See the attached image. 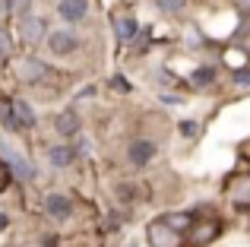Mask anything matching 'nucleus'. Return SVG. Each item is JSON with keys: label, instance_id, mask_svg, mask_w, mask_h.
Wrapping results in <instances>:
<instances>
[{"label": "nucleus", "instance_id": "9d476101", "mask_svg": "<svg viewBox=\"0 0 250 247\" xmlns=\"http://www.w3.org/2000/svg\"><path fill=\"white\" fill-rule=\"evenodd\" d=\"M44 76H48V63L42 61V57H22V61H19V80L22 82H42Z\"/></svg>", "mask_w": 250, "mask_h": 247}, {"label": "nucleus", "instance_id": "4be33fe9", "mask_svg": "<svg viewBox=\"0 0 250 247\" xmlns=\"http://www.w3.org/2000/svg\"><path fill=\"white\" fill-rule=\"evenodd\" d=\"M181 130H184L187 136H193V133H196V124H190V121H187V124H181Z\"/></svg>", "mask_w": 250, "mask_h": 247}, {"label": "nucleus", "instance_id": "b1692460", "mask_svg": "<svg viewBox=\"0 0 250 247\" xmlns=\"http://www.w3.org/2000/svg\"><path fill=\"white\" fill-rule=\"evenodd\" d=\"M6 225H10V216H6V212H0V231H3Z\"/></svg>", "mask_w": 250, "mask_h": 247}, {"label": "nucleus", "instance_id": "7ed1b4c3", "mask_svg": "<svg viewBox=\"0 0 250 247\" xmlns=\"http://www.w3.org/2000/svg\"><path fill=\"white\" fill-rule=\"evenodd\" d=\"M19 38L25 41V48L44 44V38H48V22H44V16H35V13H29V16L19 19Z\"/></svg>", "mask_w": 250, "mask_h": 247}, {"label": "nucleus", "instance_id": "dca6fc26", "mask_svg": "<svg viewBox=\"0 0 250 247\" xmlns=\"http://www.w3.org/2000/svg\"><path fill=\"white\" fill-rule=\"evenodd\" d=\"M32 6H35V0H6V16L22 19V16L32 13Z\"/></svg>", "mask_w": 250, "mask_h": 247}, {"label": "nucleus", "instance_id": "6ab92c4d", "mask_svg": "<svg viewBox=\"0 0 250 247\" xmlns=\"http://www.w3.org/2000/svg\"><path fill=\"white\" fill-rule=\"evenodd\" d=\"M13 57V41H10V32L0 25V67H3L6 61Z\"/></svg>", "mask_w": 250, "mask_h": 247}, {"label": "nucleus", "instance_id": "393cba45", "mask_svg": "<svg viewBox=\"0 0 250 247\" xmlns=\"http://www.w3.org/2000/svg\"><path fill=\"white\" fill-rule=\"evenodd\" d=\"M238 6H241L244 13H250V0H238Z\"/></svg>", "mask_w": 250, "mask_h": 247}, {"label": "nucleus", "instance_id": "f8f14e48", "mask_svg": "<svg viewBox=\"0 0 250 247\" xmlns=\"http://www.w3.org/2000/svg\"><path fill=\"white\" fill-rule=\"evenodd\" d=\"M228 193H231L234 203L250 206V174H238V178L228 184Z\"/></svg>", "mask_w": 250, "mask_h": 247}, {"label": "nucleus", "instance_id": "aec40b11", "mask_svg": "<svg viewBox=\"0 0 250 247\" xmlns=\"http://www.w3.org/2000/svg\"><path fill=\"white\" fill-rule=\"evenodd\" d=\"M231 82H238V86H250V67L231 70Z\"/></svg>", "mask_w": 250, "mask_h": 247}, {"label": "nucleus", "instance_id": "9b49d317", "mask_svg": "<svg viewBox=\"0 0 250 247\" xmlns=\"http://www.w3.org/2000/svg\"><path fill=\"white\" fill-rule=\"evenodd\" d=\"M54 130L61 136H76L83 130V118H80V111L76 108H67V111H61L54 118Z\"/></svg>", "mask_w": 250, "mask_h": 247}, {"label": "nucleus", "instance_id": "423d86ee", "mask_svg": "<svg viewBox=\"0 0 250 247\" xmlns=\"http://www.w3.org/2000/svg\"><path fill=\"white\" fill-rule=\"evenodd\" d=\"M111 25H114L117 41H124V44L136 41V35H140V22H136V16H130V13H114V16H111Z\"/></svg>", "mask_w": 250, "mask_h": 247}, {"label": "nucleus", "instance_id": "4468645a", "mask_svg": "<svg viewBox=\"0 0 250 247\" xmlns=\"http://www.w3.org/2000/svg\"><path fill=\"white\" fill-rule=\"evenodd\" d=\"M215 76H219V70H215L212 63H206V67H196L193 73H190V82H193L196 89H203V86H212Z\"/></svg>", "mask_w": 250, "mask_h": 247}, {"label": "nucleus", "instance_id": "412c9836", "mask_svg": "<svg viewBox=\"0 0 250 247\" xmlns=\"http://www.w3.org/2000/svg\"><path fill=\"white\" fill-rule=\"evenodd\" d=\"M108 86H111V89H117V92H130V82L124 80V76H111Z\"/></svg>", "mask_w": 250, "mask_h": 247}, {"label": "nucleus", "instance_id": "39448f33", "mask_svg": "<svg viewBox=\"0 0 250 247\" xmlns=\"http://www.w3.org/2000/svg\"><path fill=\"white\" fill-rule=\"evenodd\" d=\"M54 10H57V16H61L67 25H73V22H83V19L89 16L92 3L89 0H57Z\"/></svg>", "mask_w": 250, "mask_h": 247}, {"label": "nucleus", "instance_id": "5701e85b", "mask_svg": "<svg viewBox=\"0 0 250 247\" xmlns=\"http://www.w3.org/2000/svg\"><path fill=\"white\" fill-rule=\"evenodd\" d=\"M80 95H83V99H92V95H95V86H85Z\"/></svg>", "mask_w": 250, "mask_h": 247}, {"label": "nucleus", "instance_id": "2eb2a0df", "mask_svg": "<svg viewBox=\"0 0 250 247\" xmlns=\"http://www.w3.org/2000/svg\"><path fill=\"white\" fill-rule=\"evenodd\" d=\"M0 124H3L6 130H22L16 111H13V99H0Z\"/></svg>", "mask_w": 250, "mask_h": 247}, {"label": "nucleus", "instance_id": "ddd939ff", "mask_svg": "<svg viewBox=\"0 0 250 247\" xmlns=\"http://www.w3.org/2000/svg\"><path fill=\"white\" fill-rule=\"evenodd\" d=\"M13 111H16V118H19V124H22V130L25 127H35V108L29 105L25 99H13Z\"/></svg>", "mask_w": 250, "mask_h": 247}, {"label": "nucleus", "instance_id": "f03ea898", "mask_svg": "<svg viewBox=\"0 0 250 247\" xmlns=\"http://www.w3.org/2000/svg\"><path fill=\"white\" fill-rule=\"evenodd\" d=\"M44 44H48V51L54 57H67L80 48V35H76L70 25H63V29H51L48 38H44Z\"/></svg>", "mask_w": 250, "mask_h": 247}, {"label": "nucleus", "instance_id": "20e7f679", "mask_svg": "<svg viewBox=\"0 0 250 247\" xmlns=\"http://www.w3.org/2000/svg\"><path fill=\"white\" fill-rule=\"evenodd\" d=\"M159 155V143L155 140H149V136H140V140H133L127 146V162L133 168H146L149 162Z\"/></svg>", "mask_w": 250, "mask_h": 247}, {"label": "nucleus", "instance_id": "0eeeda50", "mask_svg": "<svg viewBox=\"0 0 250 247\" xmlns=\"http://www.w3.org/2000/svg\"><path fill=\"white\" fill-rule=\"evenodd\" d=\"M149 241L152 247H181V231H174L165 219H159L155 225H149Z\"/></svg>", "mask_w": 250, "mask_h": 247}, {"label": "nucleus", "instance_id": "a878e982", "mask_svg": "<svg viewBox=\"0 0 250 247\" xmlns=\"http://www.w3.org/2000/svg\"><path fill=\"white\" fill-rule=\"evenodd\" d=\"M3 13H6V0H0V16H3Z\"/></svg>", "mask_w": 250, "mask_h": 247}, {"label": "nucleus", "instance_id": "a211bd4d", "mask_svg": "<svg viewBox=\"0 0 250 247\" xmlns=\"http://www.w3.org/2000/svg\"><path fill=\"white\" fill-rule=\"evenodd\" d=\"M117 200H121V203H136V200H140V187L127 184V181L117 184Z\"/></svg>", "mask_w": 250, "mask_h": 247}, {"label": "nucleus", "instance_id": "6e6552de", "mask_svg": "<svg viewBox=\"0 0 250 247\" xmlns=\"http://www.w3.org/2000/svg\"><path fill=\"white\" fill-rule=\"evenodd\" d=\"M76 159H80V149L70 146V143H54V146L48 149V162H51V168H57V171L70 168Z\"/></svg>", "mask_w": 250, "mask_h": 247}, {"label": "nucleus", "instance_id": "bb28decb", "mask_svg": "<svg viewBox=\"0 0 250 247\" xmlns=\"http://www.w3.org/2000/svg\"><path fill=\"white\" fill-rule=\"evenodd\" d=\"M6 247H22V244H6Z\"/></svg>", "mask_w": 250, "mask_h": 247}, {"label": "nucleus", "instance_id": "f3484780", "mask_svg": "<svg viewBox=\"0 0 250 247\" xmlns=\"http://www.w3.org/2000/svg\"><path fill=\"white\" fill-rule=\"evenodd\" d=\"M184 6H187V0H155V10L162 16H181Z\"/></svg>", "mask_w": 250, "mask_h": 247}, {"label": "nucleus", "instance_id": "f257e3e1", "mask_svg": "<svg viewBox=\"0 0 250 247\" xmlns=\"http://www.w3.org/2000/svg\"><path fill=\"white\" fill-rule=\"evenodd\" d=\"M0 162H3V168L13 174L16 181H35V165H32L29 159H25L22 152H16V149L10 146L6 140H0Z\"/></svg>", "mask_w": 250, "mask_h": 247}, {"label": "nucleus", "instance_id": "1a4fd4ad", "mask_svg": "<svg viewBox=\"0 0 250 247\" xmlns=\"http://www.w3.org/2000/svg\"><path fill=\"white\" fill-rule=\"evenodd\" d=\"M44 212H48L51 219H57V222H63V219L73 216V200H70L67 193H48V197H44Z\"/></svg>", "mask_w": 250, "mask_h": 247}]
</instances>
